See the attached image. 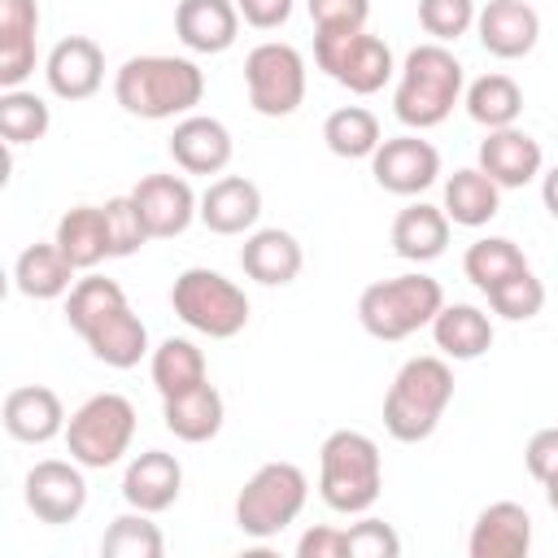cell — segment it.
<instances>
[{"label":"cell","instance_id":"cb8c5ba5","mask_svg":"<svg viewBox=\"0 0 558 558\" xmlns=\"http://www.w3.org/2000/svg\"><path fill=\"white\" fill-rule=\"evenodd\" d=\"M83 340H87L92 357L105 362V366H113V371H131V366H140V362L153 353V349H148V327H144V318L131 310V301L118 305V310H109L100 323H92V327L83 331Z\"/></svg>","mask_w":558,"mask_h":558},{"label":"cell","instance_id":"7bdbcfd3","mask_svg":"<svg viewBox=\"0 0 558 558\" xmlns=\"http://www.w3.org/2000/svg\"><path fill=\"white\" fill-rule=\"evenodd\" d=\"M401 536L384 519H362L349 527V558H397Z\"/></svg>","mask_w":558,"mask_h":558},{"label":"cell","instance_id":"60d3db41","mask_svg":"<svg viewBox=\"0 0 558 558\" xmlns=\"http://www.w3.org/2000/svg\"><path fill=\"white\" fill-rule=\"evenodd\" d=\"M105 222H109V253H113V257H135V253L153 240L148 227H144V218H140V205H135L131 192L105 201Z\"/></svg>","mask_w":558,"mask_h":558},{"label":"cell","instance_id":"44dd1931","mask_svg":"<svg viewBox=\"0 0 558 558\" xmlns=\"http://www.w3.org/2000/svg\"><path fill=\"white\" fill-rule=\"evenodd\" d=\"M262 218V187L244 174H218L201 192V222L214 235H244Z\"/></svg>","mask_w":558,"mask_h":558},{"label":"cell","instance_id":"c3c4849f","mask_svg":"<svg viewBox=\"0 0 558 558\" xmlns=\"http://www.w3.org/2000/svg\"><path fill=\"white\" fill-rule=\"evenodd\" d=\"M545 497H549V506L558 510V480H549V484H545Z\"/></svg>","mask_w":558,"mask_h":558},{"label":"cell","instance_id":"ffe728a7","mask_svg":"<svg viewBox=\"0 0 558 558\" xmlns=\"http://www.w3.org/2000/svg\"><path fill=\"white\" fill-rule=\"evenodd\" d=\"M240 9L235 0H179L174 4V35L187 52L218 57L240 35Z\"/></svg>","mask_w":558,"mask_h":558},{"label":"cell","instance_id":"4316f807","mask_svg":"<svg viewBox=\"0 0 558 558\" xmlns=\"http://www.w3.org/2000/svg\"><path fill=\"white\" fill-rule=\"evenodd\" d=\"M222 418H227V405H222V392L209 379L201 388H192V392H179V397H166L161 401V423L183 445L214 440L222 432Z\"/></svg>","mask_w":558,"mask_h":558},{"label":"cell","instance_id":"6da1fadb","mask_svg":"<svg viewBox=\"0 0 558 558\" xmlns=\"http://www.w3.org/2000/svg\"><path fill=\"white\" fill-rule=\"evenodd\" d=\"M113 100L144 122H166V118H187L205 100V70L192 57H131L113 74Z\"/></svg>","mask_w":558,"mask_h":558},{"label":"cell","instance_id":"3957f363","mask_svg":"<svg viewBox=\"0 0 558 558\" xmlns=\"http://www.w3.org/2000/svg\"><path fill=\"white\" fill-rule=\"evenodd\" d=\"M453 401V366L445 353L410 357L384 392V432L401 445L427 440Z\"/></svg>","mask_w":558,"mask_h":558},{"label":"cell","instance_id":"603a6c76","mask_svg":"<svg viewBox=\"0 0 558 558\" xmlns=\"http://www.w3.org/2000/svg\"><path fill=\"white\" fill-rule=\"evenodd\" d=\"M240 266L253 283L262 288H283L301 275L305 266V248L292 231L283 227H262V231H248L244 235V248H240Z\"/></svg>","mask_w":558,"mask_h":558},{"label":"cell","instance_id":"ac0fdd59","mask_svg":"<svg viewBox=\"0 0 558 558\" xmlns=\"http://www.w3.org/2000/svg\"><path fill=\"white\" fill-rule=\"evenodd\" d=\"M179 493H183V466L166 449H144L122 471V501L131 510L161 514V510H170L179 501Z\"/></svg>","mask_w":558,"mask_h":558},{"label":"cell","instance_id":"ba28073f","mask_svg":"<svg viewBox=\"0 0 558 558\" xmlns=\"http://www.w3.org/2000/svg\"><path fill=\"white\" fill-rule=\"evenodd\" d=\"M135 423H140L135 418V405L122 392H96V397H87L70 414V423H65V449L87 471L118 466L131 453Z\"/></svg>","mask_w":558,"mask_h":558},{"label":"cell","instance_id":"f35d334b","mask_svg":"<svg viewBox=\"0 0 558 558\" xmlns=\"http://www.w3.org/2000/svg\"><path fill=\"white\" fill-rule=\"evenodd\" d=\"M484 296H488L493 314H501V318H510V323H527V318H536V314L545 310V283L532 275V266L519 270V275H510V279H501V283L488 288Z\"/></svg>","mask_w":558,"mask_h":558},{"label":"cell","instance_id":"d590c367","mask_svg":"<svg viewBox=\"0 0 558 558\" xmlns=\"http://www.w3.org/2000/svg\"><path fill=\"white\" fill-rule=\"evenodd\" d=\"M48 126H52V109L44 105V96H35L26 87H4L0 92V135H4L9 148L44 140Z\"/></svg>","mask_w":558,"mask_h":558},{"label":"cell","instance_id":"836d02e7","mask_svg":"<svg viewBox=\"0 0 558 558\" xmlns=\"http://www.w3.org/2000/svg\"><path fill=\"white\" fill-rule=\"evenodd\" d=\"M323 144L344 161H371L375 148L384 144V131L366 105H340L323 122Z\"/></svg>","mask_w":558,"mask_h":558},{"label":"cell","instance_id":"d6a6232c","mask_svg":"<svg viewBox=\"0 0 558 558\" xmlns=\"http://www.w3.org/2000/svg\"><path fill=\"white\" fill-rule=\"evenodd\" d=\"M462 105L471 113V122H480L484 131H501V126H519L523 113V87L510 74H480L466 92Z\"/></svg>","mask_w":558,"mask_h":558},{"label":"cell","instance_id":"2e32d148","mask_svg":"<svg viewBox=\"0 0 558 558\" xmlns=\"http://www.w3.org/2000/svg\"><path fill=\"white\" fill-rule=\"evenodd\" d=\"M170 157L183 174H222L235 157V140L227 131V122L209 118V113H187L174 122L170 131Z\"/></svg>","mask_w":558,"mask_h":558},{"label":"cell","instance_id":"e0dca14e","mask_svg":"<svg viewBox=\"0 0 558 558\" xmlns=\"http://www.w3.org/2000/svg\"><path fill=\"white\" fill-rule=\"evenodd\" d=\"M0 423L13 440L22 445H48L57 436H65V405L52 388L44 384H22V388H9L4 392V405H0Z\"/></svg>","mask_w":558,"mask_h":558},{"label":"cell","instance_id":"f1b7e54d","mask_svg":"<svg viewBox=\"0 0 558 558\" xmlns=\"http://www.w3.org/2000/svg\"><path fill=\"white\" fill-rule=\"evenodd\" d=\"M74 262L57 248V240L48 244H26L13 262V288L26 296V301H57L74 288Z\"/></svg>","mask_w":558,"mask_h":558},{"label":"cell","instance_id":"ee69618b","mask_svg":"<svg viewBox=\"0 0 558 558\" xmlns=\"http://www.w3.org/2000/svg\"><path fill=\"white\" fill-rule=\"evenodd\" d=\"M523 466H527V475H532L536 484L558 480V427H541V432L527 436V445H523Z\"/></svg>","mask_w":558,"mask_h":558},{"label":"cell","instance_id":"8fae6325","mask_svg":"<svg viewBox=\"0 0 558 558\" xmlns=\"http://www.w3.org/2000/svg\"><path fill=\"white\" fill-rule=\"evenodd\" d=\"M371 174L392 196H423L440 179V153L432 140H423V131L388 135L371 157Z\"/></svg>","mask_w":558,"mask_h":558},{"label":"cell","instance_id":"7a4b0ae2","mask_svg":"<svg viewBox=\"0 0 558 558\" xmlns=\"http://www.w3.org/2000/svg\"><path fill=\"white\" fill-rule=\"evenodd\" d=\"M466 92V70L462 61L449 52V44H418L405 52L401 70H397V92H392V113L401 126L410 131H432L440 126L453 105Z\"/></svg>","mask_w":558,"mask_h":558},{"label":"cell","instance_id":"f6af8a7d","mask_svg":"<svg viewBox=\"0 0 558 558\" xmlns=\"http://www.w3.org/2000/svg\"><path fill=\"white\" fill-rule=\"evenodd\" d=\"M296 558H349V527L314 523L296 541Z\"/></svg>","mask_w":558,"mask_h":558},{"label":"cell","instance_id":"52a82bcc","mask_svg":"<svg viewBox=\"0 0 558 558\" xmlns=\"http://www.w3.org/2000/svg\"><path fill=\"white\" fill-rule=\"evenodd\" d=\"M170 310L209 340H231L248 327V296L235 279L209 266H187L170 283Z\"/></svg>","mask_w":558,"mask_h":558},{"label":"cell","instance_id":"5b68a950","mask_svg":"<svg viewBox=\"0 0 558 558\" xmlns=\"http://www.w3.org/2000/svg\"><path fill=\"white\" fill-rule=\"evenodd\" d=\"M440 305H445V288L423 270H405V275L375 279V283L362 288L357 323H362L366 336H375L384 344H397V340L432 327Z\"/></svg>","mask_w":558,"mask_h":558},{"label":"cell","instance_id":"30bf717a","mask_svg":"<svg viewBox=\"0 0 558 558\" xmlns=\"http://www.w3.org/2000/svg\"><path fill=\"white\" fill-rule=\"evenodd\" d=\"M244 92H248V105L262 118L296 113L301 100H305V57L283 39L257 44L244 57Z\"/></svg>","mask_w":558,"mask_h":558},{"label":"cell","instance_id":"74e56055","mask_svg":"<svg viewBox=\"0 0 558 558\" xmlns=\"http://www.w3.org/2000/svg\"><path fill=\"white\" fill-rule=\"evenodd\" d=\"M118 305H126V292L113 283V279H105V275H87V279H78L70 292H65V323L83 336L92 323H100L109 310H118Z\"/></svg>","mask_w":558,"mask_h":558},{"label":"cell","instance_id":"bcb514c9","mask_svg":"<svg viewBox=\"0 0 558 558\" xmlns=\"http://www.w3.org/2000/svg\"><path fill=\"white\" fill-rule=\"evenodd\" d=\"M235 9L253 31H279L292 17V0H235Z\"/></svg>","mask_w":558,"mask_h":558},{"label":"cell","instance_id":"f546056e","mask_svg":"<svg viewBox=\"0 0 558 558\" xmlns=\"http://www.w3.org/2000/svg\"><path fill=\"white\" fill-rule=\"evenodd\" d=\"M440 209L449 214L453 227H488L501 209V187L480 170V166H462L445 179V201Z\"/></svg>","mask_w":558,"mask_h":558},{"label":"cell","instance_id":"484cf974","mask_svg":"<svg viewBox=\"0 0 558 558\" xmlns=\"http://www.w3.org/2000/svg\"><path fill=\"white\" fill-rule=\"evenodd\" d=\"M449 214L440 205H427V201H410L397 218H392V253L401 262H436L445 248H449Z\"/></svg>","mask_w":558,"mask_h":558},{"label":"cell","instance_id":"d4e9b609","mask_svg":"<svg viewBox=\"0 0 558 558\" xmlns=\"http://www.w3.org/2000/svg\"><path fill=\"white\" fill-rule=\"evenodd\" d=\"M35 35H39V4L0 0V87H22L35 74Z\"/></svg>","mask_w":558,"mask_h":558},{"label":"cell","instance_id":"83f0119b","mask_svg":"<svg viewBox=\"0 0 558 558\" xmlns=\"http://www.w3.org/2000/svg\"><path fill=\"white\" fill-rule=\"evenodd\" d=\"M432 340L449 362H475L493 349V318L480 305L453 301L432 318Z\"/></svg>","mask_w":558,"mask_h":558},{"label":"cell","instance_id":"9c48e42d","mask_svg":"<svg viewBox=\"0 0 558 558\" xmlns=\"http://www.w3.org/2000/svg\"><path fill=\"white\" fill-rule=\"evenodd\" d=\"M314 61L353 96H375L397 74L392 48L371 31H314Z\"/></svg>","mask_w":558,"mask_h":558},{"label":"cell","instance_id":"ab89813d","mask_svg":"<svg viewBox=\"0 0 558 558\" xmlns=\"http://www.w3.org/2000/svg\"><path fill=\"white\" fill-rule=\"evenodd\" d=\"M475 0H418V26L436 39V44H453L466 31H475Z\"/></svg>","mask_w":558,"mask_h":558},{"label":"cell","instance_id":"9a60e30c","mask_svg":"<svg viewBox=\"0 0 558 558\" xmlns=\"http://www.w3.org/2000/svg\"><path fill=\"white\" fill-rule=\"evenodd\" d=\"M480 48L497 61H519L541 39V13L527 0H488L475 13Z\"/></svg>","mask_w":558,"mask_h":558},{"label":"cell","instance_id":"e575fe53","mask_svg":"<svg viewBox=\"0 0 558 558\" xmlns=\"http://www.w3.org/2000/svg\"><path fill=\"white\" fill-rule=\"evenodd\" d=\"M519 270H527V257H523V248H519L514 240H506V235H480V240L462 253V275H466L480 292L497 288L501 279H510V275H519Z\"/></svg>","mask_w":558,"mask_h":558},{"label":"cell","instance_id":"8d00e7d4","mask_svg":"<svg viewBox=\"0 0 558 558\" xmlns=\"http://www.w3.org/2000/svg\"><path fill=\"white\" fill-rule=\"evenodd\" d=\"M100 554H105V558H161V554H166V536H161V527L153 523V514L126 510V514H118V519L105 527Z\"/></svg>","mask_w":558,"mask_h":558},{"label":"cell","instance_id":"277c9868","mask_svg":"<svg viewBox=\"0 0 558 558\" xmlns=\"http://www.w3.org/2000/svg\"><path fill=\"white\" fill-rule=\"evenodd\" d=\"M384 488V458L366 432L340 427L318 449V497L336 514H366Z\"/></svg>","mask_w":558,"mask_h":558},{"label":"cell","instance_id":"4fadbf2b","mask_svg":"<svg viewBox=\"0 0 558 558\" xmlns=\"http://www.w3.org/2000/svg\"><path fill=\"white\" fill-rule=\"evenodd\" d=\"M131 196H135L140 218L153 240H174L201 218V196L192 192V183L183 174H144L131 187Z\"/></svg>","mask_w":558,"mask_h":558},{"label":"cell","instance_id":"7c38bea8","mask_svg":"<svg viewBox=\"0 0 558 558\" xmlns=\"http://www.w3.org/2000/svg\"><path fill=\"white\" fill-rule=\"evenodd\" d=\"M87 466H78L74 458H44L26 471V484H22V497H26V510L39 519V523H74L87 506V480H83Z\"/></svg>","mask_w":558,"mask_h":558},{"label":"cell","instance_id":"4dcf8cb0","mask_svg":"<svg viewBox=\"0 0 558 558\" xmlns=\"http://www.w3.org/2000/svg\"><path fill=\"white\" fill-rule=\"evenodd\" d=\"M57 248L74 262V270H96L109 253V222H105V205H74L57 218Z\"/></svg>","mask_w":558,"mask_h":558},{"label":"cell","instance_id":"5bb4252c","mask_svg":"<svg viewBox=\"0 0 558 558\" xmlns=\"http://www.w3.org/2000/svg\"><path fill=\"white\" fill-rule=\"evenodd\" d=\"M44 78H48V92L57 100H92L105 83V52L96 39L87 35H65L52 44L48 61H44Z\"/></svg>","mask_w":558,"mask_h":558},{"label":"cell","instance_id":"7402d4cb","mask_svg":"<svg viewBox=\"0 0 558 558\" xmlns=\"http://www.w3.org/2000/svg\"><path fill=\"white\" fill-rule=\"evenodd\" d=\"M532 549V514L519 501H493L475 514L466 554L471 558H527Z\"/></svg>","mask_w":558,"mask_h":558},{"label":"cell","instance_id":"b9f144b4","mask_svg":"<svg viewBox=\"0 0 558 558\" xmlns=\"http://www.w3.org/2000/svg\"><path fill=\"white\" fill-rule=\"evenodd\" d=\"M314 31H366L371 0H305Z\"/></svg>","mask_w":558,"mask_h":558},{"label":"cell","instance_id":"d6986e66","mask_svg":"<svg viewBox=\"0 0 558 558\" xmlns=\"http://www.w3.org/2000/svg\"><path fill=\"white\" fill-rule=\"evenodd\" d=\"M480 170L506 192V187H527L532 179H541L545 170V153H541V140H532L527 131L519 126H501V131H488L480 140Z\"/></svg>","mask_w":558,"mask_h":558},{"label":"cell","instance_id":"7dc6e473","mask_svg":"<svg viewBox=\"0 0 558 558\" xmlns=\"http://www.w3.org/2000/svg\"><path fill=\"white\" fill-rule=\"evenodd\" d=\"M541 205L549 209V218L558 222V166L541 170Z\"/></svg>","mask_w":558,"mask_h":558},{"label":"cell","instance_id":"1f68e13d","mask_svg":"<svg viewBox=\"0 0 558 558\" xmlns=\"http://www.w3.org/2000/svg\"><path fill=\"white\" fill-rule=\"evenodd\" d=\"M148 371H153V388L166 397H179V392H192L209 379L205 371V353L187 340V336H166L153 353H148Z\"/></svg>","mask_w":558,"mask_h":558},{"label":"cell","instance_id":"8992f818","mask_svg":"<svg viewBox=\"0 0 558 558\" xmlns=\"http://www.w3.org/2000/svg\"><path fill=\"white\" fill-rule=\"evenodd\" d=\"M305 501H310L305 471L296 462H266L244 480L235 497V527L253 541H270L301 519Z\"/></svg>","mask_w":558,"mask_h":558}]
</instances>
